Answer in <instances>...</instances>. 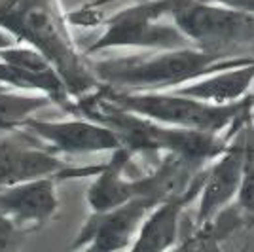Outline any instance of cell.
I'll use <instances>...</instances> for the list:
<instances>
[{"label":"cell","mask_w":254,"mask_h":252,"mask_svg":"<svg viewBox=\"0 0 254 252\" xmlns=\"http://www.w3.org/2000/svg\"><path fill=\"white\" fill-rule=\"evenodd\" d=\"M105 87L106 95L127 110L146 116L163 126L228 133L237 124L253 118L254 91L232 105H212L177 91H120Z\"/></svg>","instance_id":"3957f363"},{"label":"cell","mask_w":254,"mask_h":252,"mask_svg":"<svg viewBox=\"0 0 254 252\" xmlns=\"http://www.w3.org/2000/svg\"><path fill=\"white\" fill-rule=\"evenodd\" d=\"M209 2H216V4H224V6H230V8H237V10L254 13V0H209Z\"/></svg>","instance_id":"e0dca14e"},{"label":"cell","mask_w":254,"mask_h":252,"mask_svg":"<svg viewBox=\"0 0 254 252\" xmlns=\"http://www.w3.org/2000/svg\"><path fill=\"white\" fill-rule=\"evenodd\" d=\"M156 205L158 201L154 197L138 195L108 212L91 214L72 247L85 251L131 249L146 214Z\"/></svg>","instance_id":"30bf717a"},{"label":"cell","mask_w":254,"mask_h":252,"mask_svg":"<svg viewBox=\"0 0 254 252\" xmlns=\"http://www.w3.org/2000/svg\"><path fill=\"white\" fill-rule=\"evenodd\" d=\"M254 85V57L249 63L222 68L216 72L205 74L190 84L177 87L173 91L188 97H195L199 101H207L212 105H232L243 101L253 93Z\"/></svg>","instance_id":"4fadbf2b"},{"label":"cell","mask_w":254,"mask_h":252,"mask_svg":"<svg viewBox=\"0 0 254 252\" xmlns=\"http://www.w3.org/2000/svg\"><path fill=\"white\" fill-rule=\"evenodd\" d=\"M6 87H8V85H2V84H0V91H2V89H6Z\"/></svg>","instance_id":"d6986e66"},{"label":"cell","mask_w":254,"mask_h":252,"mask_svg":"<svg viewBox=\"0 0 254 252\" xmlns=\"http://www.w3.org/2000/svg\"><path fill=\"white\" fill-rule=\"evenodd\" d=\"M23 233L25 231L19 228V224L13 220L10 214H6V212L0 210V251L11 249Z\"/></svg>","instance_id":"2e32d148"},{"label":"cell","mask_w":254,"mask_h":252,"mask_svg":"<svg viewBox=\"0 0 254 252\" xmlns=\"http://www.w3.org/2000/svg\"><path fill=\"white\" fill-rule=\"evenodd\" d=\"M254 133V127H253ZM237 203L241 205V209L251 214L254 218V140H253V148L249 152V158H247V163H245V175H243V182H241V188H239V193H237Z\"/></svg>","instance_id":"9a60e30c"},{"label":"cell","mask_w":254,"mask_h":252,"mask_svg":"<svg viewBox=\"0 0 254 252\" xmlns=\"http://www.w3.org/2000/svg\"><path fill=\"white\" fill-rule=\"evenodd\" d=\"M247 55L212 53L195 46L154 50L146 55H126L93 63L99 82L120 91H173L205 74L249 63Z\"/></svg>","instance_id":"7a4b0ae2"},{"label":"cell","mask_w":254,"mask_h":252,"mask_svg":"<svg viewBox=\"0 0 254 252\" xmlns=\"http://www.w3.org/2000/svg\"><path fill=\"white\" fill-rule=\"evenodd\" d=\"M133 158L135 154L131 150L118 148L112 152L110 159L103 163L85 191V203L91 214L108 212L138 195H148L158 201L152 191L148 173H138Z\"/></svg>","instance_id":"9c48e42d"},{"label":"cell","mask_w":254,"mask_h":252,"mask_svg":"<svg viewBox=\"0 0 254 252\" xmlns=\"http://www.w3.org/2000/svg\"><path fill=\"white\" fill-rule=\"evenodd\" d=\"M55 105L50 95L6 87L0 91V129L17 131L36 112Z\"/></svg>","instance_id":"5bb4252c"},{"label":"cell","mask_w":254,"mask_h":252,"mask_svg":"<svg viewBox=\"0 0 254 252\" xmlns=\"http://www.w3.org/2000/svg\"><path fill=\"white\" fill-rule=\"evenodd\" d=\"M253 126H254V110H253Z\"/></svg>","instance_id":"ffe728a7"},{"label":"cell","mask_w":254,"mask_h":252,"mask_svg":"<svg viewBox=\"0 0 254 252\" xmlns=\"http://www.w3.org/2000/svg\"><path fill=\"white\" fill-rule=\"evenodd\" d=\"M17 40L11 36L10 32H6L4 29H0V50H4V48H8L11 44H15Z\"/></svg>","instance_id":"ac0fdd59"},{"label":"cell","mask_w":254,"mask_h":252,"mask_svg":"<svg viewBox=\"0 0 254 252\" xmlns=\"http://www.w3.org/2000/svg\"><path fill=\"white\" fill-rule=\"evenodd\" d=\"M177 2L179 0H140L122 8L106 19L105 31L85 50V55L118 48L173 50L191 46L175 21H163L173 15Z\"/></svg>","instance_id":"277c9868"},{"label":"cell","mask_w":254,"mask_h":252,"mask_svg":"<svg viewBox=\"0 0 254 252\" xmlns=\"http://www.w3.org/2000/svg\"><path fill=\"white\" fill-rule=\"evenodd\" d=\"M201 186L203 182L182 195H175V197H169L165 201H159L158 205L146 214L135 241L131 245V251L158 252L179 247L184 212L191 201L199 195Z\"/></svg>","instance_id":"7c38bea8"},{"label":"cell","mask_w":254,"mask_h":252,"mask_svg":"<svg viewBox=\"0 0 254 252\" xmlns=\"http://www.w3.org/2000/svg\"><path fill=\"white\" fill-rule=\"evenodd\" d=\"M59 177H42L0 188V210L10 214L25 233L40 230L59 209Z\"/></svg>","instance_id":"8fae6325"},{"label":"cell","mask_w":254,"mask_h":252,"mask_svg":"<svg viewBox=\"0 0 254 252\" xmlns=\"http://www.w3.org/2000/svg\"><path fill=\"white\" fill-rule=\"evenodd\" d=\"M19 129H25L29 135L38 138L57 156L101 154L122 148L120 138L108 127L78 114L68 120H40L32 116Z\"/></svg>","instance_id":"ba28073f"},{"label":"cell","mask_w":254,"mask_h":252,"mask_svg":"<svg viewBox=\"0 0 254 252\" xmlns=\"http://www.w3.org/2000/svg\"><path fill=\"white\" fill-rule=\"evenodd\" d=\"M173 21L191 46L212 53L237 55L254 46V13L209 0H179Z\"/></svg>","instance_id":"5b68a950"},{"label":"cell","mask_w":254,"mask_h":252,"mask_svg":"<svg viewBox=\"0 0 254 252\" xmlns=\"http://www.w3.org/2000/svg\"><path fill=\"white\" fill-rule=\"evenodd\" d=\"M253 140V122H249L235 131L230 146L209 163L201 191L197 195V212L193 218L195 226L209 224L220 210L237 199Z\"/></svg>","instance_id":"8992f818"},{"label":"cell","mask_w":254,"mask_h":252,"mask_svg":"<svg viewBox=\"0 0 254 252\" xmlns=\"http://www.w3.org/2000/svg\"><path fill=\"white\" fill-rule=\"evenodd\" d=\"M0 29L46 55L63 76L72 99L101 85L93 63L78 50L68 31V15L59 0H0Z\"/></svg>","instance_id":"6da1fadb"},{"label":"cell","mask_w":254,"mask_h":252,"mask_svg":"<svg viewBox=\"0 0 254 252\" xmlns=\"http://www.w3.org/2000/svg\"><path fill=\"white\" fill-rule=\"evenodd\" d=\"M101 167L103 163L82 169L66 167L57 154L27 131L23 137L0 135V188L42 177H95Z\"/></svg>","instance_id":"52a82bcc"}]
</instances>
